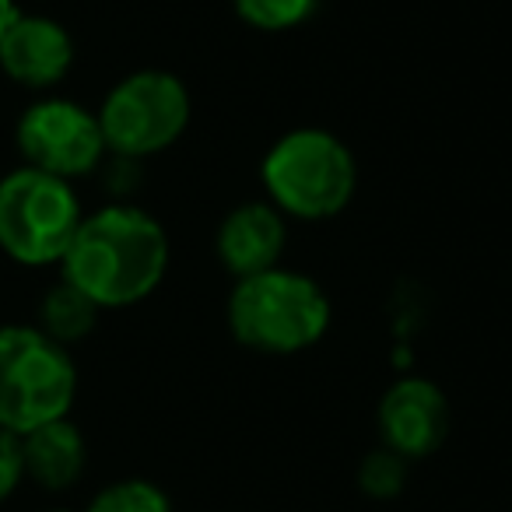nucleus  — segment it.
<instances>
[{
    "label": "nucleus",
    "instance_id": "17",
    "mask_svg": "<svg viewBox=\"0 0 512 512\" xmlns=\"http://www.w3.org/2000/svg\"><path fill=\"white\" fill-rule=\"evenodd\" d=\"M22 15V11L15 8V0H0V39H4V32L11 29V22Z\"/></svg>",
    "mask_w": 512,
    "mask_h": 512
},
{
    "label": "nucleus",
    "instance_id": "9",
    "mask_svg": "<svg viewBox=\"0 0 512 512\" xmlns=\"http://www.w3.org/2000/svg\"><path fill=\"white\" fill-rule=\"evenodd\" d=\"M74 43L67 29L43 15H18L0 39V67L25 88H50L67 78Z\"/></svg>",
    "mask_w": 512,
    "mask_h": 512
},
{
    "label": "nucleus",
    "instance_id": "11",
    "mask_svg": "<svg viewBox=\"0 0 512 512\" xmlns=\"http://www.w3.org/2000/svg\"><path fill=\"white\" fill-rule=\"evenodd\" d=\"M25 477L46 491H64L85 470V435L67 418L46 421L22 435Z\"/></svg>",
    "mask_w": 512,
    "mask_h": 512
},
{
    "label": "nucleus",
    "instance_id": "3",
    "mask_svg": "<svg viewBox=\"0 0 512 512\" xmlns=\"http://www.w3.org/2000/svg\"><path fill=\"white\" fill-rule=\"evenodd\" d=\"M355 183V155L327 130H292L264 158V186L274 207L295 218H334L355 197Z\"/></svg>",
    "mask_w": 512,
    "mask_h": 512
},
{
    "label": "nucleus",
    "instance_id": "4",
    "mask_svg": "<svg viewBox=\"0 0 512 512\" xmlns=\"http://www.w3.org/2000/svg\"><path fill=\"white\" fill-rule=\"evenodd\" d=\"M78 372L64 344L39 327H0V428L25 435L67 418Z\"/></svg>",
    "mask_w": 512,
    "mask_h": 512
},
{
    "label": "nucleus",
    "instance_id": "2",
    "mask_svg": "<svg viewBox=\"0 0 512 512\" xmlns=\"http://www.w3.org/2000/svg\"><path fill=\"white\" fill-rule=\"evenodd\" d=\"M228 327L235 341L264 355H295L327 334L330 302L313 278L271 267L235 281L228 299Z\"/></svg>",
    "mask_w": 512,
    "mask_h": 512
},
{
    "label": "nucleus",
    "instance_id": "6",
    "mask_svg": "<svg viewBox=\"0 0 512 512\" xmlns=\"http://www.w3.org/2000/svg\"><path fill=\"white\" fill-rule=\"evenodd\" d=\"M190 123V92L169 71H137L106 95L99 127L106 148L123 158L158 155L183 137Z\"/></svg>",
    "mask_w": 512,
    "mask_h": 512
},
{
    "label": "nucleus",
    "instance_id": "15",
    "mask_svg": "<svg viewBox=\"0 0 512 512\" xmlns=\"http://www.w3.org/2000/svg\"><path fill=\"white\" fill-rule=\"evenodd\" d=\"M404 474H407V460L393 453V449L383 446L379 453L365 456L358 481H362V488L369 491V495L390 498V495H397V491H400V484H404Z\"/></svg>",
    "mask_w": 512,
    "mask_h": 512
},
{
    "label": "nucleus",
    "instance_id": "8",
    "mask_svg": "<svg viewBox=\"0 0 512 512\" xmlns=\"http://www.w3.org/2000/svg\"><path fill=\"white\" fill-rule=\"evenodd\" d=\"M379 432L383 446L404 460L435 453L449 432V404L442 390L428 379L393 383L379 404Z\"/></svg>",
    "mask_w": 512,
    "mask_h": 512
},
{
    "label": "nucleus",
    "instance_id": "5",
    "mask_svg": "<svg viewBox=\"0 0 512 512\" xmlns=\"http://www.w3.org/2000/svg\"><path fill=\"white\" fill-rule=\"evenodd\" d=\"M81 218L85 214L67 179L29 165L0 179V249L18 264H60Z\"/></svg>",
    "mask_w": 512,
    "mask_h": 512
},
{
    "label": "nucleus",
    "instance_id": "16",
    "mask_svg": "<svg viewBox=\"0 0 512 512\" xmlns=\"http://www.w3.org/2000/svg\"><path fill=\"white\" fill-rule=\"evenodd\" d=\"M25 481V456H22V435L0 428V502L15 495V488Z\"/></svg>",
    "mask_w": 512,
    "mask_h": 512
},
{
    "label": "nucleus",
    "instance_id": "14",
    "mask_svg": "<svg viewBox=\"0 0 512 512\" xmlns=\"http://www.w3.org/2000/svg\"><path fill=\"white\" fill-rule=\"evenodd\" d=\"M235 15L260 32H288L313 15L316 0H232Z\"/></svg>",
    "mask_w": 512,
    "mask_h": 512
},
{
    "label": "nucleus",
    "instance_id": "7",
    "mask_svg": "<svg viewBox=\"0 0 512 512\" xmlns=\"http://www.w3.org/2000/svg\"><path fill=\"white\" fill-rule=\"evenodd\" d=\"M15 137L29 169L50 172L67 183L88 176L109 151L99 116L67 99H43L29 106L18 120Z\"/></svg>",
    "mask_w": 512,
    "mask_h": 512
},
{
    "label": "nucleus",
    "instance_id": "12",
    "mask_svg": "<svg viewBox=\"0 0 512 512\" xmlns=\"http://www.w3.org/2000/svg\"><path fill=\"white\" fill-rule=\"evenodd\" d=\"M95 316H99V306L88 299L81 288H74L71 281H60L53 292H46L43 299V334L53 337L57 344H74L85 341L95 327Z\"/></svg>",
    "mask_w": 512,
    "mask_h": 512
},
{
    "label": "nucleus",
    "instance_id": "13",
    "mask_svg": "<svg viewBox=\"0 0 512 512\" xmlns=\"http://www.w3.org/2000/svg\"><path fill=\"white\" fill-rule=\"evenodd\" d=\"M88 512H172L169 495L151 481H116L92 498Z\"/></svg>",
    "mask_w": 512,
    "mask_h": 512
},
{
    "label": "nucleus",
    "instance_id": "10",
    "mask_svg": "<svg viewBox=\"0 0 512 512\" xmlns=\"http://www.w3.org/2000/svg\"><path fill=\"white\" fill-rule=\"evenodd\" d=\"M285 253V218L274 204H242L221 221L218 256L228 274L253 278L278 267Z\"/></svg>",
    "mask_w": 512,
    "mask_h": 512
},
{
    "label": "nucleus",
    "instance_id": "1",
    "mask_svg": "<svg viewBox=\"0 0 512 512\" xmlns=\"http://www.w3.org/2000/svg\"><path fill=\"white\" fill-rule=\"evenodd\" d=\"M60 264L64 281L81 288L99 309L134 306L162 285L169 239L141 207L113 204L81 218Z\"/></svg>",
    "mask_w": 512,
    "mask_h": 512
}]
</instances>
